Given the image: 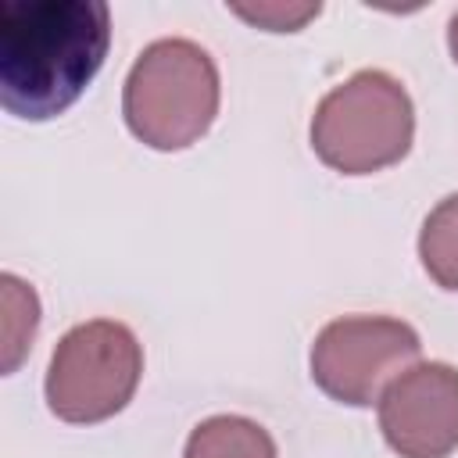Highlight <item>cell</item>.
<instances>
[{"label":"cell","instance_id":"6da1fadb","mask_svg":"<svg viewBox=\"0 0 458 458\" xmlns=\"http://www.w3.org/2000/svg\"><path fill=\"white\" fill-rule=\"evenodd\" d=\"M111 47L104 0H7L0 4V104L25 122L68 111Z\"/></svg>","mask_w":458,"mask_h":458},{"label":"cell","instance_id":"7a4b0ae2","mask_svg":"<svg viewBox=\"0 0 458 458\" xmlns=\"http://www.w3.org/2000/svg\"><path fill=\"white\" fill-rule=\"evenodd\" d=\"M215 57L193 39H157L143 47L122 89L129 132L154 150L193 147L218 114Z\"/></svg>","mask_w":458,"mask_h":458},{"label":"cell","instance_id":"3957f363","mask_svg":"<svg viewBox=\"0 0 458 458\" xmlns=\"http://www.w3.org/2000/svg\"><path fill=\"white\" fill-rule=\"evenodd\" d=\"M415 140L408 89L379 68H361L333 86L311 114V150L344 175H372L397 165Z\"/></svg>","mask_w":458,"mask_h":458},{"label":"cell","instance_id":"277c9868","mask_svg":"<svg viewBox=\"0 0 458 458\" xmlns=\"http://www.w3.org/2000/svg\"><path fill=\"white\" fill-rule=\"evenodd\" d=\"M143 376V347L125 322L93 318L68 329L47 369V408L61 422L93 426L118 415Z\"/></svg>","mask_w":458,"mask_h":458},{"label":"cell","instance_id":"5b68a950","mask_svg":"<svg viewBox=\"0 0 458 458\" xmlns=\"http://www.w3.org/2000/svg\"><path fill=\"white\" fill-rule=\"evenodd\" d=\"M419 333L390 315H344L318 329L311 344V379L340 404H379L383 390L415 365Z\"/></svg>","mask_w":458,"mask_h":458},{"label":"cell","instance_id":"8992f818","mask_svg":"<svg viewBox=\"0 0 458 458\" xmlns=\"http://www.w3.org/2000/svg\"><path fill=\"white\" fill-rule=\"evenodd\" d=\"M379 429L401 458H447L458 447V369L415 361L379 397Z\"/></svg>","mask_w":458,"mask_h":458},{"label":"cell","instance_id":"52a82bcc","mask_svg":"<svg viewBox=\"0 0 458 458\" xmlns=\"http://www.w3.org/2000/svg\"><path fill=\"white\" fill-rule=\"evenodd\" d=\"M182 458H279L272 433L243 415H211L186 437Z\"/></svg>","mask_w":458,"mask_h":458},{"label":"cell","instance_id":"ba28073f","mask_svg":"<svg viewBox=\"0 0 458 458\" xmlns=\"http://www.w3.org/2000/svg\"><path fill=\"white\" fill-rule=\"evenodd\" d=\"M419 258L437 286L458 290V193L444 197L426 215L419 233Z\"/></svg>","mask_w":458,"mask_h":458},{"label":"cell","instance_id":"9c48e42d","mask_svg":"<svg viewBox=\"0 0 458 458\" xmlns=\"http://www.w3.org/2000/svg\"><path fill=\"white\" fill-rule=\"evenodd\" d=\"M0 293H4V372L11 376L21 365V358L32 351L39 329V297L29 283H21L11 272L0 276Z\"/></svg>","mask_w":458,"mask_h":458},{"label":"cell","instance_id":"30bf717a","mask_svg":"<svg viewBox=\"0 0 458 458\" xmlns=\"http://www.w3.org/2000/svg\"><path fill=\"white\" fill-rule=\"evenodd\" d=\"M240 18L268 29V32H297L308 18H315L318 4H258V7H233Z\"/></svg>","mask_w":458,"mask_h":458},{"label":"cell","instance_id":"8fae6325","mask_svg":"<svg viewBox=\"0 0 458 458\" xmlns=\"http://www.w3.org/2000/svg\"><path fill=\"white\" fill-rule=\"evenodd\" d=\"M447 47H451V57H454V64H458V11H454V18H451V25H447Z\"/></svg>","mask_w":458,"mask_h":458}]
</instances>
